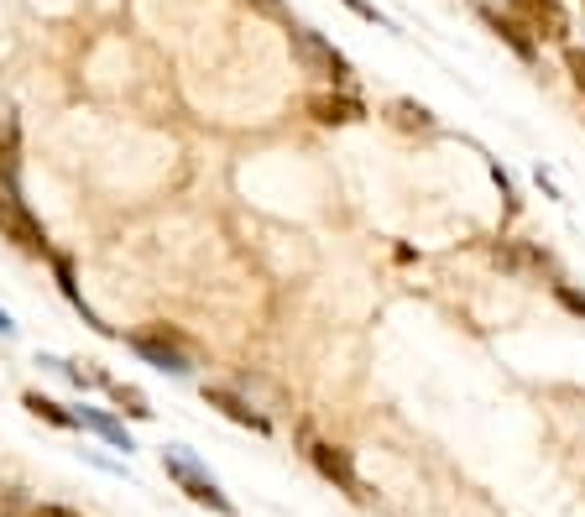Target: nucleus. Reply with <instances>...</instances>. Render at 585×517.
I'll list each match as a JSON object with an SVG mask.
<instances>
[{
  "label": "nucleus",
  "mask_w": 585,
  "mask_h": 517,
  "mask_svg": "<svg viewBox=\"0 0 585 517\" xmlns=\"http://www.w3.org/2000/svg\"><path fill=\"white\" fill-rule=\"evenodd\" d=\"M137 351H142V356H152L158 366H167V371H188L178 351H173V345H162V340H152V335H142V340H137Z\"/></svg>",
  "instance_id": "obj_11"
},
{
  "label": "nucleus",
  "mask_w": 585,
  "mask_h": 517,
  "mask_svg": "<svg viewBox=\"0 0 585 517\" xmlns=\"http://www.w3.org/2000/svg\"><path fill=\"white\" fill-rule=\"evenodd\" d=\"M26 408H32V413H37V418H47V423H63V429H68V423H74V413H63L58 402L37 398V392H26Z\"/></svg>",
  "instance_id": "obj_12"
},
{
  "label": "nucleus",
  "mask_w": 585,
  "mask_h": 517,
  "mask_svg": "<svg viewBox=\"0 0 585 517\" xmlns=\"http://www.w3.org/2000/svg\"><path fill=\"white\" fill-rule=\"evenodd\" d=\"M565 68H570V84H575V95L585 100V53H581V47H570V53H565Z\"/></svg>",
  "instance_id": "obj_13"
},
{
  "label": "nucleus",
  "mask_w": 585,
  "mask_h": 517,
  "mask_svg": "<svg viewBox=\"0 0 585 517\" xmlns=\"http://www.w3.org/2000/svg\"><path fill=\"white\" fill-rule=\"evenodd\" d=\"M204 402H209V408H220L225 418H236V423H246V429H257V434H267V418H262V413H251V408H246V402L236 398V392H225V387H204Z\"/></svg>",
  "instance_id": "obj_7"
},
{
  "label": "nucleus",
  "mask_w": 585,
  "mask_h": 517,
  "mask_svg": "<svg viewBox=\"0 0 585 517\" xmlns=\"http://www.w3.org/2000/svg\"><path fill=\"white\" fill-rule=\"evenodd\" d=\"M0 335H17V324H11V314L0 309Z\"/></svg>",
  "instance_id": "obj_16"
},
{
  "label": "nucleus",
  "mask_w": 585,
  "mask_h": 517,
  "mask_svg": "<svg viewBox=\"0 0 585 517\" xmlns=\"http://www.w3.org/2000/svg\"><path fill=\"white\" fill-rule=\"evenodd\" d=\"M308 116L319 120V126H356L366 110H361V100H350V95H314V100H308Z\"/></svg>",
  "instance_id": "obj_6"
},
{
  "label": "nucleus",
  "mask_w": 585,
  "mask_h": 517,
  "mask_svg": "<svg viewBox=\"0 0 585 517\" xmlns=\"http://www.w3.org/2000/svg\"><path fill=\"white\" fill-rule=\"evenodd\" d=\"M0 236L17 240L21 251H32V257H42V251H47V236H42L37 215L17 200V189H0Z\"/></svg>",
  "instance_id": "obj_1"
},
{
  "label": "nucleus",
  "mask_w": 585,
  "mask_h": 517,
  "mask_svg": "<svg viewBox=\"0 0 585 517\" xmlns=\"http://www.w3.org/2000/svg\"><path fill=\"white\" fill-rule=\"evenodd\" d=\"M74 423H89V429H95V434H105V439H110V444H116V450H131V439H126V429H121V423H116V418L89 413V408H84V413L74 418Z\"/></svg>",
  "instance_id": "obj_9"
},
{
  "label": "nucleus",
  "mask_w": 585,
  "mask_h": 517,
  "mask_svg": "<svg viewBox=\"0 0 585 517\" xmlns=\"http://www.w3.org/2000/svg\"><path fill=\"white\" fill-rule=\"evenodd\" d=\"M26 517H79V513H68V507H32Z\"/></svg>",
  "instance_id": "obj_15"
},
{
  "label": "nucleus",
  "mask_w": 585,
  "mask_h": 517,
  "mask_svg": "<svg viewBox=\"0 0 585 517\" xmlns=\"http://www.w3.org/2000/svg\"><path fill=\"white\" fill-rule=\"evenodd\" d=\"M491 26H497V37H507L523 58H533V37H528V26L518 17H491Z\"/></svg>",
  "instance_id": "obj_10"
},
{
  "label": "nucleus",
  "mask_w": 585,
  "mask_h": 517,
  "mask_svg": "<svg viewBox=\"0 0 585 517\" xmlns=\"http://www.w3.org/2000/svg\"><path fill=\"white\" fill-rule=\"evenodd\" d=\"M392 126H403V131H434V116H429L424 105H413V100H392Z\"/></svg>",
  "instance_id": "obj_8"
},
{
  "label": "nucleus",
  "mask_w": 585,
  "mask_h": 517,
  "mask_svg": "<svg viewBox=\"0 0 585 517\" xmlns=\"http://www.w3.org/2000/svg\"><path fill=\"white\" fill-rule=\"evenodd\" d=\"M560 299H565L570 309H575V314H585V299H581V293H575V288H565V282H560Z\"/></svg>",
  "instance_id": "obj_14"
},
{
  "label": "nucleus",
  "mask_w": 585,
  "mask_h": 517,
  "mask_svg": "<svg viewBox=\"0 0 585 517\" xmlns=\"http://www.w3.org/2000/svg\"><path fill=\"white\" fill-rule=\"evenodd\" d=\"M507 17L523 21L533 42H565V32H570L565 6H560V0H512V11H507Z\"/></svg>",
  "instance_id": "obj_2"
},
{
  "label": "nucleus",
  "mask_w": 585,
  "mask_h": 517,
  "mask_svg": "<svg viewBox=\"0 0 585 517\" xmlns=\"http://www.w3.org/2000/svg\"><path fill=\"white\" fill-rule=\"evenodd\" d=\"M293 47H299V58L308 63V74H324V79H345V74H350L340 53L324 37H314V32H293Z\"/></svg>",
  "instance_id": "obj_5"
},
{
  "label": "nucleus",
  "mask_w": 585,
  "mask_h": 517,
  "mask_svg": "<svg viewBox=\"0 0 585 517\" xmlns=\"http://www.w3.org/2000/svg\"><path fill=\"white\" fill-rule=\"evenodd\" d=\"M308 455H314V465H319V476H329L340 492H350V497H361L356 465H350V455H345L340 444H324V439H314V444H308Z\"/></svg>",
  "instance_id": "obj_4"
},
{
  "label": "nucleus",
  "mask_w": 585,
  "mask_h": 517,
  "mask_svg": "<svg viewBox=\"0 0 585 517\" xmlns=\"http://www.w3.org/2000/svg\"><path fill=\"white\" fill-rule=\"evenodd\" d=\"M162 465H167V476L178 481V486H183V492H188L194 502L215 507V513H230V502H225V492L215 486V476H204V471H199V465H194L188 455H162Z\"/></svg>",
  "instance_id": "obj_3"
}]
</instances>
